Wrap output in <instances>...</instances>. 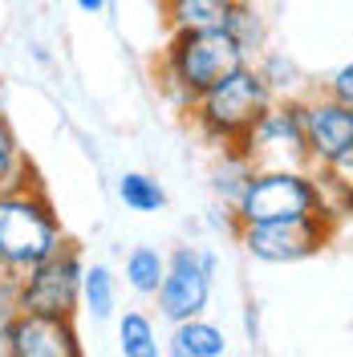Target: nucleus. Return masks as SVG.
<instances>
[{
	"instance_id": "nucleus-15",
	"label": "nucleus",
	"mask_w": 353,
	"mask_h": 357,
	"mask_svg": "<svg viewBox=\"0 0 353 357\" xmlns=\"http://www.w3.org/2000/svg\"><path fill=\"white\" fill-rule=\"evenodd\" d=\"M163 276H167V256L151 244H134L126 252V284L130 292L138 296H155L158 284H163Z\"/></svg>"
},
{
	"instance_id": "nucleus-16",
	"label": "nucleus",
	"mask_w": 353,
	"mask_h": 357,
	"mask_svg": "<svg viewBox=\"0 0 353 357\" xmlns=\"http://www.w3.org/2000/svg\"><path fill=\"white\" fill-rule=\"evenodd\" d=\"M118 354L122 357H158V329L147 312L126 309L118 317Z\"/></svg>"
},
{
	"instance_id": "nucleus-1",
	"label": "nucleus",
	"mask_w": 353,
	"mask_h": 357,
	"mask_svg": "<svg viewBox=\"0 0 353 357\" xmlns=\"http://www.w3.org/2000/svg\"><path fill=\"white\" fill-rule=\"evenodd\" d=\"M248 57L252 53L223 24L171 33L167 49L158 53V61H155V82L175 110L191 114V106H195L199 98L211 86H220L223 77H232L236 69H243Z\"/></svg>"
},
{
	"instance_id": "nucleus-5",
	"label": "nucleus",
	"mask_w": 353,
	"mask_h": 357,
	"mask_svg": "<svg viewBox=\"0 0 353 357\" xmlns=\"http://www.w3.org/2000/svg\"><path fill=\"white\" fill-rule=\"evenodd\" d=\"M236 151L252 167H309L305 98H272Z\"/></svg>"
},
{
	"instance_id": "nucleus-10",
	"label": "nucleus",
	"mask_w": 353,
	"mask_h": 357,
	"mask_svg": "<svg viewBox=\"0 0 353 357\" xmlns=\"http://www.w3.org/2000/svg\"><path fill=\"white\" fill-rule=\"evenodd\" d=\"M82 333L73 317L17 312L13 317V357H82Z\"/></svg>"
},
{
	"instance_id": "nucleus-12",
	"label": "nucleus",
	"mask_w": 353,
	"mask_h": 357,
	"mask_svg": "<svg viewBox=\"0 0 353 357\" xmlns=\"http://www.w3.org/2000/svg\"><path fill=\"white\" fill-rule=\"evenodd\" d=\"M37 183V167L17 142L13 122L0 114V191H17V187H33Z\"/></svg>"
},
{
	"instance_id": "nucleus-3",
	"label": "nucleus",
	"mask_w": 353,
	"mask_h": 357,
	"mask_svg": "<svg viewBox=\"0 0 353 357\" xmlns=\"http://www.w3.org/2000/svg\"><path fill=\"white\" fill-rule=\"evenodd\" d=\"M66 244L69 236L61 227V215L53 211L41 183L0 191V268L4 272L21 276Z\"/></svg>"
},
{
	"instance_id": "nucleus-13",
	"label": "nucleus",
	"mask_w": 353,
	"mask_h": 357,
	"mask_svg": "<svg viewBox=\"0 0 353 357\" xmlns=\"http://www.w3.org/2000/svg\"><path fill=\"white\" fill-rule=\"evenodd\" d=\"M114 309H118V280L106 264H86V276H82V312L93 317L98 325L110 321Z\"/></svg>"
},
{
	"instance_id": "nucleus-14",
	"label": "nucleus",
	"mask_w": 353,
	"mask_h": 357,
	"mask_svg": "<svg viewBox=\"0 0 353 357\" xmlns=\"http://www.w3.org/2000/svg\"><path fill=\"white\" fill-rule=\"evenodd\" d=\"M163 4V21L171 33H187V29H216L223 24V8L220 0H158Z\"/></svg>"
},
{
	"instance_id": "nucleus-19",
	"label": "nucleus",
	"mask_w": 353,
	"mask_h": 357,
	"mask_svg": "<svg viewBox=\"0 0 353 357\" xmlns=\"http://www.w3.org/2000/svg\"><path fill=\"white\" fill-rule=\"evenodd\" d=\"M325 93H333L337 102L353 106V61H350V66H341V69L329 77V82H325Z\"/></svg>"
},
{
	"instance_id": "nucleus-2",
	"label": "nucleus",
	"mask_w": 353,
	"mask_h": 357,
	"mask_svg": "<svg viewBox=\"0 0 353 357\" xmlns=\"http://www.w3.org/2000/svg\"><path fill=\"white\" fill-rule=\"evenodd\" d=\"M296 215H333V183L313 167H256L232 207V223L296 220Z\"/></svg>"
},
{
	"instance_id": "nucleus-9",
	"label": "nucleus",
	"mask_w": 353,
	"mask_h": 357,
	"mask_svg": "<svg viewBox=\"0 0 353 357\" xmlns=\"http://www.w3.org/2000/svg\"><path fill=\"white\" fill-rule=\"evenodd\" d=\"M305 142L313 171L325 175L353 171V106L337 102L333 93L305 98Z\"/></svg>"
},
{
	"instance_id": "nucleus-18",
	"label": "nucleus",
	"mask_w": 353,
	"mask_h": 357,
	"mask_svg": "<svg viewBox=\"0 0 353 357\" xmlns=\"http://www.w3.org/2000/svg\"><path fill=\"white\" fill-rule=\"evenodd\" d=\"M223 29H227V33H232L248 53H260V49H264V17L256 13V4H252V0L227 4V8H223Z\"/></svg>"
},
{
	"instance_id": "nucleus-7",
	"label": "nucleus",
	"mask_w": 353,
	"mask_h": 357,
	"mask_svg": "<svg viewBox=\"0 0 353 357\" xmlns=\"http://www.w3.org/2000/svg\"><path fill=\"white\" fill-rule=\"evenodd\" d=\"M82 276H86V260H82L77 244L57 248L49 260L21 272V312L77 317L82 312Z\"/></svg>"
},
{
	"instance_id": "nucleus-11",
	"label": "nucleus",
	"mask_w": 353,
	"mask_h": 357,
	"mask_svg": "<svg viewBox=\"0 0 353 357\" xmlns=\"http://www.w3.org/2000/svg\"><path fill=\"white\" fill-rule=\"evenodd\" d=\"M167 354H175V357H223L227 354V337H223L220 325H211L203 317H187V321H175L171 325Z\"/></svg>"
},
{
	"instance_id": "nucleus-6",
	"label": "nucleus",
	"mask_w": 353,
	"mask_h": 357,
	"mask_svg": "<svg viewBox=\"0 0 353 357\" xmlns=\"http://www.w3.org/2000/svg\"><path fill=\"white\" fill-rule=\"evenodd\" d=\"M236 240L248 256L264 264H296L309 260L333 240V215H296V220L236 223Z\"/></svg>"
},
{
	"instance_id": "nucleus-4",
	"label": "nucleus",
	"mask_w": 353,
	"mask_h": 357,
	"mask_svg": "<svg viewBox=\"0 0 353 357\" xmlns=\"http://www.w3.org/2000/svg\"><path fill=\"white\" fill-rule=\"evenodd\" d=\"M272 98L276 93L264 82L260 66L248 61L243 69H236L232 77H223L220 86H211L199 98L195 106H191V122H195V130L207 142H216L223 151H236Z\"/></svg>"
},
{
	"instance_id": "nucleus-8",
	"label": "nucleus",
	"mask_w": 353,
	"mask_h": 357,
	"mask_svg": "<svg viewBox=\"0 0 353 357\" xmlns=\"http://www.w3.org/2000/svg\"><path fill=\"white\" fill-rule=\"evenodd\" d=\"M211 284H216V256L203 248L179 244L167 256V276L158 284V317H167L171 325L187 321V317H203L207 301H211Z\"/></svg>"
},
{
	"instance_id": "nucleus-23",
	"label": "nucleus",
	"mask_w": 353,
	"mask_h": 357,
	"mask_svg": "<svg viewBox=\"0 0 353 357\" xmlns=\"http://www.w3.org/2000/svg\"><path fill=\"white\" fill-rule=\"evenodd\" d=\"M220 4H240V0H220Z\"/></svg>"
},
{
	"instance_id": "nucleus-17",
	"label": "nucleus",
	"mask_w": 353,
	"mask_h": 357,
	"mask_svg": "<svg viewBox=\"0 0 353 357\" xmlns=\"http://www.w3.org/2000/svg\"><path fill=\"white\" fill-rule=\"evenodd\" d=\"M118 199L126 203L130 211H138V215H151V211L167 207V191H163L158 178L142 175V171H126L118 178Z\"/></svg>"
},
{
	"instance_id": "nucleus-21",
	"label": "nucleus",
	"mask_w": 353,
	"mask_h": 357,
	"mask_svg": "<svg viewBox=\"0 0 353 357\" xmlns=\"http://www.w3.org/2000/svg\"><path fill=\"white\" fill-rule=\"evenodd\" d=\"M73 4H77V8H82L86 17H98V13H102V8H106L110 0H73Z\"/></svg>"
},
{
	"instance_id": "nucleus-20",
	"label": "nucleus",
	"mask_w": 353,
	"mask_h": 357,
	"mask_svg": "<svg viewBox=\"0 0 353 357\" xmlns=\"http://www.w3.org/2000/svg\"><path fill=\"white\" fill-rule=\"evenodd\" d=\"M0 357H13V317H0Z\"/></svg>"
},
{
	"instance_id": "nucleus-22",
	"label": "nucleus",
	"mask_w": 353,
	"mask_h": 357,
	"mask_svg": "<svg viewBox=\"0 0 353 357\" xmlns=\"http://www.w3.org/2000/svg\"><path fill=\"white\" fill-rule=\"evenodd\" d=\"M0 114H4V82H0Z\"/></svg>"
}]
</instances>
